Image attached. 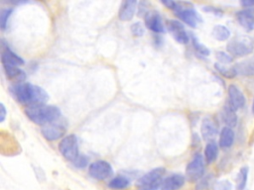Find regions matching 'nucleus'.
<instances>
[{
    "label": "nucleus",
    "instance_id": "obj_16",
    "mask_svg": "<svg viewBox=\"0 0 254 190\" xmlns=\"http://www.w3.org/2000/svg\"><path fill=\"white\" fill-rule=\"evenodd\" d=\"M138 2L136 0H125L121 3L119 11H118V18L120 21L127 22L133 19L137 7H138Z\"/></svg>",
    "mask_w": 254,
    "mask_h": 190
},
{
    "label": "nucleus",
    "instance_id": "obj_38",
    "mask_svg": "<svg viewBox=\"0 0 254 190\" xmlns=\"http://www.w3.org/2000/svg\"><path fill=\"white\" fill-rule=\"evenodd\" d=\"M191 142H192V143H191L192 146H194V145H199V142H200V141H199V138H198L197 134L194 133V134L192 135V141H191Z\"/></svg>",
    "mask_w": 254,
    "mask_h": 190
},
{
    "label": "nucleus",
    "instance_id": "obj_10",
    "mask_svg": "<svg viewBox=\"0 0 254 190\" xmlns=\"http://www.w3.org/2000/svg\"><path fill=\"white\" fill-rule=\"evenodd\" d=\"M1 63L3 67H19L25 63L24 59L9 48L4 39L1 40Z\"/></svg>",
    "mask_w": 254,
    "mask_h": 190
},
{
    "label": "nucleus",
    "instance_id": "obj_11",
    "mask_svg": "<svg viewBox=\"0 0 254 190\" xmlns=\"http://www.w3.org/2000/svg\"><path fill=\"white\" fill-rule=\"evenodd\" d=\"M167 29L169 30V32L171 33L173 38L179 44L186 45L190 42V37L189 36L187 31L185 30V27H184L182 22H180L178 20H174V19L173 20H168L167 21Z\"/></svg>",
    "mask_w": 254,
    "mask_h": 190
},
{
    "label": "nucleus",
    "instance_id": "obj_1",
    "mask_svg": "<svg viewBox=\"0 0 254 190\" xmlns=\"http://www.w3.org/2000/svg\"><path fill=\"white\" fill-rule=\"evenodd\" d=\"M10 92L19 103L26 107L46 104L49 100V94L44 88L29 82H18L11 85Z\"/></svg>",
    "mask_w": 254,
    "mask_h": 190
},
{
    "label": "nucleus",
    "instance_id": "obj_14",
    "mask_svg": "<svg viewBox=\"0 0 254 190\" xmlns=\"http://www.w3.org/2000/svg\"><path fill=\"white\" fill-rule=\"evenodd\" d=\"M200 134L204 141H213L218 134V125L211 117H205L200 126Z\"/></svg>",
    "mask_w": 254,
    "mask_h": 190
},
{
    "label": "nucleus",
    "instance_id": "obj_6",
    "mask_svg": "<svg viewBox=\"0 0 254 190\" xmlns=\"http://www.w3.org/2000/svg\"><path fill=\"white\" fill-rule=\"evenodd\" d=\"M67 129V123L65 119L60 118L59 120L47 124L41 128L43 137L49 142H55L64 137Z\"/></svg>",
    "mask_w": 254,
    "mask_h": 190
},
{
    "label": "nucleus",
    "instance_id": "obj_29",
    "mask_svg": "<svg viewBox=\"0 0 254 190\" xmlns=\"http://www.w3.org/2000/svg\"><path fill=\"white\" fill-rule=\"evenodd\" d=\"M212 180V175H206L203 176L200 180H198L196 186H195V190H207L208 187L210 186Z\"/></svg>",
    "mask_w": 254,
    "mask_h": 190
},
{
    "label": "nucleus",
    "instance_id": "obj_13",
    "mask_svg": "<svg viewBox=\"0 0 254 190\" xmlns=\"http://www.w3.org/2000/svg\"><path fill=\"white\" fill-rule=\"evenodd\" d=\"M228 93V104L234 109H242L246 104V98L243 92L234 84H231L227 88Z\"/></svg>",
    "mask_w": 254,
    "mask_h": 190
},
{
    "label": "nucleus",
    "instance_id": "obj_3",
    "mask_svg": "<svg viewBox=\"0 0 254 190\" xmlns=\"http://www.w3.org/2000/svg\"><path fill=\"white\" fill-rule=\"evenodd\" d=\"M164 167H156L147 173L143 174L136 182L135 186L137 190H159L161 189L164 175Z\"/></svg>",
    "mask_w": 254,
    "mask_h": 190
},
{
    "label": "nucleus",
    "instance_id": "obj_27",
    "mask_svg": "<svg viewBox=\"0 0 254 190\" xmlns=\"http://www.w3.org/2000/svg\"><path fill=\"white\" fill-rule=\"evenodd\" d=\"M190 41H191V44H192V47H193V48L195 49V51L198 53V54H200V55H202V56H207V55H209V53H210V50H209V48L206 47V46H204L203 44H201L199 41H198V39L194 36V35H190Z\"/></svg>",
    "mask_w": 254,
    "mask_h": 190
},
{
    "label": "nucleus",
    "instance_id": "obj_17",
    "mask_svg": "<svg viewBox=\"0 0 254 190\" xmlns=\"http://www.w3.org/2000/svg\"><path fill=\"white\" fill-rule=\"evenodd\" d=\"M186 176L181 173H175L164 178L161 190H179L184 186Z\"/></svg>",
    "mask_w": 254,
    "mask_h": 190
},
{
    "label": "nucleus",
    "instance_id": "obj_34",
    "mask_svg": "<svg viewBox=\"0 0 254 190\" xmlns=\"http://www.w3.org/2000/svg\"><path fill=\"white\" fill-rule=\"evenodd\" d=\"M202 10L204 12H208V13H212L214 14L215 16H218V17H221L223 15V11L218 8V7H214V6H204L202 7Z\"/></svg>",
    "mask_w": 254,
    "mask_h": 190
},
{
    "label": "nucleus",
    "instance_id": "obj_26",
    "mask_svg": "<svg viewBox=\"0 0 254 190\" xmlns=\"http://www.w3.org/2000/svg\"><path fill=\"white\" fill-rule=\"evenodd\" d=\"M214 68L216 69V71H217L220 75H222L223 77L228 78V79H232V78H234V77L237 75V72H236L234 66L227 67V66H225V65L222 64V63L216 62V63H214Z\"/></svg>",
    "mask_w": 254,
    "mask_h": 190
},
{
    "label": "nucleus",
    "instance_id": "obj_23",
    "mask_svg": "<svg viewBox=\"0 0 254 190\" xmlns=\"http://www.w3.org/2000/svg\"><path fill=\"white\" fill-rule=\"evenodd\" d=\"M130 186V179L122 174H119L115 177H113L109 182H108V187L111 189H117V190H122L126 189Z\"/></svg>",
    "mask_w": 254,
    "mask_h": 190
},
{
    "label": "nucleus",
    "instance_id": "obj_32",
    "mask_svg": "<svg viewBox=\"0 0 254 190\" xmlns=\"http://www.w3.org/2000/svg\"><path fill=\"white\" fill-rule=\"evenodd\" d=\"M72 163L76 168H84L88 164V157L83 154H79Z\"/></svg>",
    "mask_w": 254,
    "mask_h": 190
},
{
    "label": "nucleus",
    "instance_id": "obj_35",
    "mask_svg": "<svg viewBox=\"0 0 254 190\" xmlns=\"http://www.w3.org/2000/svg\"><path fill=\"white\" fill-rule=\"evenodd\" d=\"M161 3H162L164 6H166L167 8L173 10V11L176 9L177 4H178V2L172 1V0H163V1H161Z\"/></svg>",
    "mask_w": 254,
    "mask_h": 190
},
{
    "label": "nucleus",
    "instance_id": "obj_7",
    "mask_svg": "<svg viewBox=\"0 0 254 190\" xmlns=\"http://www.w3.org/2000/svg\"><path fill=\"white\" fill-rule=\"evenodd\" d=\"M204 175V159L200 153H195L186 167V179L196 182Z\"/></svg>",
    "mask_w": 254,
    "mask_h": 190
},
{
    "label": "nucleus",
    "instance_id": "obj_24",
    "mask_svg": "<svg viewBox=\"0 0 254 190\" xmlns=\"http://www.w3.org/2000/svg\"><path fill=\"white\" fill-rule=\"evenodd\" d=\"M211 35H212V37L216 41L224 42V41H226V40H228L230 38L231 32H230V30L227 27H225L223 25H215L212 28Z\"/></svg>",
    "mask_w": 254,
    "mask_h": 190
},
{
    "label": "nucleus",
    "instance_id": "obj_8",
    "mask_svg": "<svg viewBox=\"0 0 254 190\" xmlns=\"http://www.w3.org/2000/svg\"><path fill=\"white\" fill-rule=\"evenodd\" d=\"M185 4L186 2H178L174 12L185 24L191 28H196L197 24L202 22V19L193 8L186 7Z\"/></svg>",
    "mask_w": 254,
    "mask_h": 190
},
{
    "label": "nucleus",
    "instance_id": "obj_36",
    "mask_svg": "<svg viewBox=\"0 0 254 190\" xmlns=\"http://www.w3.org/2000/svg\"><path fill=\"white\" fill-rule=\"evenodd\" d=\"M6 115H7L6 107L4 106L3 103H0V122H4Z\"/></svg>",
    "mask_w": 254,
    "mask_h": 190
},
{
    "label": "nucleus",
    "instance_id": "obj_31",
    "mask_svg": "<svg viewBox=\"0 0 254 190\" xmlns=\"http://www.w3.org/2000/svg\"><path fill=\"white\" fill-rule=\"evenodd\" d=\"M215 56L219 61V63H222V64H227L233 61V56L225 51H217Z\"/></svg>",
    "mask_w": 254,
    "mask_h": 190
},
{
    "label": "nucleus",
    "instance_id": "obj_18",
    "mask_svg": "<svg viewBox=\"0 0 254 190\" xmlns=\"http://www.w3.org/2000/svg\"><path fill=\"white\" fill-rule=\"evenodd\" d=\"M235 111L236 110H234L228 103L223 106L220 112V116H221V120L226 125V127H229V128L236 127L238 122V117Z\"/></svg>",
    "mask_w": 254,
    "mask_h": 190
},
{
    "label": "nucleus",
    "instance_id": "obj_33",
    "mask_svg": "<svg viewBox=\"0 0 254 190\" xmlns=\"http://www.w3.org/2000/svg\"><path fill=\"white\" fill-rule=\"evenodd\" d=\"M214 190H232V184L228 180H220L214 184Z\"/></svg>",
    "mask_w": 254,
    "mask_h": 190
},
{
    "label": "nucleus",
    "instance_id": "obj_28",
    "mask_svg": "<svg viewBox=\"0 0 254 190\" xmlns=\"http://www.w3.org/2000/svg\"><path fill=\"white\" fill-rule=\"evenodd\" d=\"M13 13V8H2L0 10V28L5 31L8 26V20Z\"/></svg>",
    "mask_w": 254,
    "mask_h": 190
},
{
    "label": "nucleus",
    "instance_id": "obj_4",
    "mask_svg": "<svg viewBox=\"0 0 254 190\" xmlns=\"http://www.w3.org/2000/svg\"><path fill=\"white\" fill-rule=\"evenodd\" d=\"M228 53L235 57L248 55L254 50V42L248 36H238L230 40L226 45Z\"/></svg>",
    "mask_w": 254,
    "mask_h": 190
},
{
    "label": "nucleus",
    "instance_id": "obj_25",
    "mask_svg": "<svg viewBox=\"0 0 254 190\" xmlns=\"http://www.w3.org/2000/svg\"><path fill=\"white\" fill-rule=\"evenodd\" d=\"M249 174V167L242 166L236 177V190H245Z\"/></svg>",
    "mask_w": 254,
    "mask_h": 190
},
{
    "label": "nucleus",
    "instance_id": "obj_37",
    "mask_svg": "<svg viewBox=\"0 0 254 190\" xmlns=\"http://www.w3.org/2000/svg\"><path fill=\"white\" fill-rule=\"evenodd\" d=\"M240 4L245 8H252L254 6V0H243L240 1Z\"/></svg>",
    "mask_w": 254,
    "mask_h": 190
},
{
    "label": "nucleus",
    "instance_id": "obj_22",
    "mask_svg": "<svg viewBox=\"0 0 254 190\" xmlns=\"http://www.w3.org/2000/svg\"><path fill=\"white\" fill-rule=\"evenodd\" d=\"M3 68L7 78L11 80H16L17 83L24 82V80L27 77L26 72L22 70L20 67H3Z\"/></svg>",
    "mask_w": 254,
    "mask_h": 190
},
{
    "label": "nucleus",
    "instance_id": "obj_39",
    "mask_svg": "<svg viewBox=\"0 0 254 190\" xmlns=\"http://www.w3.org/2000/svg\"><path fill=\"white\" fill-rule=\"evenodd\" d=\"M252 113L254 115V99H253V103H252Z\"/></svg>",
    "mask_w": 254,
    "mask_h": 190
},
{
    "label": "nucleus",
    "instance_id": "obj_5",
    "mask_svg": "<svg viewBox=\"0 0 254 190\" xmlns=\"http://www.w3.org/2000/svg\"><path fill=\"white\" fill-rule=\"evenodd\" d=\"M59 150L66 160L73 162L79 155L77 137L74 134L64 137L59 142Z\"/></svg>",
    "mask_w": 254,
    "mask_h": 190
},
{
    "label": "nucleus",
    "instance_id": "obj_20",
    "mask_svg": "<svg viewBox=\"0 0 254 190\" xmlns=\"http://www.w3.org/2000/svg\"><path fill=\"white\" fill-rule=\"evenodd\" d=\"M237 74L243 76H254V60H243L234 65Z\"/></svg>",
    "mask_w": 254,
    "mask_h": 190
},
{
    "label": "nucleus",
    "instance_id": "obj_19",
    "mask_svg": "<svg viewBox=\"0 0 254 190\" xmlns=\"http://www.w3.org/2000/svg\"><path fill=\"white\" fill-rule=\"evenodd\" d=\"M235 139V134L232 128L229 127H223L219 133V146L222 148H229Z\"/></svg>",
    "mask_w": 254,
    "mask_h": 190
},
{
    "label": "nucleus",
    "instance_id": "obj_2",
    "mask_svg": "<svg viewBox=\"0 0 254 190\" xmlns=\"http://www.w3.org/2000/svg\"><path fill=\"white\" fill-rule=\"evenodd\" d=\"M25 114L33 123L42 127L59 120L62 116L59 107L47 104L26 107Z\"/></svg>",
    "mask_w": 254,
    "mask_h": 190
},
{
    "label": "nucleus",
    "instance_id": "obj_9",
    "mask_svg": "<svg viewBox=\"0 0 254 190\" xmlns=\"http://www.w3.org/2000/svg\"><path fill=\"white\" fill-rule=\"evenodd\" d=\"M113 167L106 160H96L88 166V174L95 180H106L113 175Z\"/></svg>",
    "mask_w": 254,
    "mask_h": 190
},
{
    "label": "nucleus",
    "instance_id": "obj_30",
    "mask_svg": "<svg viewBox=\"0 0 254 190\" xmlns=\"http://www.w3.org/2000/svg\"><path fill=\"white\" fill-rule=\"evenodd\" d=\"M130 31H131L132 35H133L134 37H137V38L142 37V36L144 35V32H145L144 27H143L142 23H140V22H135V23H133V24L131 25V27H130Z\"/></svg>",
    "mask_w": 254,
    "mask_h": 190
},
{
    "label": "nucleus",
    "instance_id": "obj_21",
    "mask_svg": "<svg viewBox=\"0 0 254 190\" xmlns=\"http://www.w3.org/2000/svg\"><path fill=\"white\" fill-rule=\"evenodd\" d=\"M218 155V145L214 141H210L204 147V159L207 163H212Z\"/></svg>",
    "mask_w": 254,
    "mask_h": 190
},
{
    "label": "nucleus",
    "instance_id": "obj_15",
    "mask_svg": "<svg viewBox=\"0 0 254 190\" xmlns=\"http://www.w3.org/2000/svg\"><path fill=\"white\" fill-rule=\"evenodd\" d=\"M239 25L247 32L254 30V10L252 8L241 9L235 14Z\"/></svg>",
    "mask_w": 254,
    "mask_h": 190
},
{
    "label": "nucleus",
    "instance_id": "obj_12",
    "mask_svg": "<svg viewBox=\"0 0 254 190\" xmlns=\"http://www.w3.org/2000/svg\"><path fill=\"white\" fill-rule=\"evenodd\" d=\"M144 22H145V26L153 33L162 34L165 32V27L162 21V17L160 13L157 11H154V10L149 11L144 16Z\"/></svg>",
    "mask_w": 254,
    "mask_h": 190
}]
</instances>
